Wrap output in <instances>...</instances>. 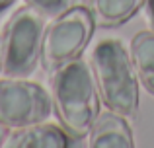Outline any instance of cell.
Wrapping results in <instances>:
<instances>
[{
	"label": "cell",
	"mask_w": 154,
	"mask_h": 148,
	"mask_svg": "<svg viewBox=\"0 0 154 148\" xmlns=\"http://www.w3.org/2000/svg\"><path fill=\"white\" fill-rule=\"evenodd\" d=\"M51 99L60 127L78 140L88 137L100 115L102 101L92 65L78 57L55 70Z\"/></svg>",
	"instance_id": "6da1fadb"
},
{
	"label": "cell",
	"mask_w": 154,
	"mask_h": 148,
	"mask_svg": "<svg viewBox=\"0 0 154 148\" xmlns=\"http://www.w3.org/2000/svg\"><path fill=\"white\" fill-rule=\"evenodd\" d=\"M92 70L102 103L113 113L131 119L139 111V76L131 53L119 39H102L92 51Z\"/></svg>",
	"instance_id": "7a4b0ae2"
},
{
	"label": "cell",
	"mask_w": 154,
	"mask_h": 148,
	"mask_svg": "<svg viewBox=\"0 0 154 148\" xmlns=\"http://www.w3.org/2000/svg\"><path fill=\"white\" fill-rule=\"evenodd\" d=\"M45 16L35 8L22 6L12 14L4 27V74L6 76H29L41 61Z\"/></svg>",
	"instance_id": "3957f363"
},
{
	"label": "cell",
	"mask_w": 154,
	"mask_h": 148,
	"mask_svg": "<svg viewBox=\"0 0 154 148\" xmlns=\"http://www.w3.org/2000/svg\"><path fill=\"white\" fill-rule=\"evenodd\" d=\"M94 20L88 8H68L49 23L43 35L41 66L53 74L66 62L78 59L94 35Z\"/></svg>",
	"instance_id": "277c9868"
},
{
	"label": "cell",
	"mask_w": 154,
	"mask_h": 148,
	"mask_svg": "<svg viewBox=\"0 0 154 148\" xmlns=\"http://www.w3.org/2000/svg\"><path fill=\"white\" fill-rule=\"evenodd\" d=\"M53 111L51 94L43 86L18 76L0 80V123L8 129H23L47 121Z\"/></svg>",
	"instance_id": "5b68a950"
},
{
	"label": "cell",
	"mask_w": 154,
	"mask_h": 148,
	"mask_svg": "<svg viewBox=\"0 0 154 148\" xmlns=\"http://www.w3.org/2000/svg\"><path fill=\"white\" fill-rule=\"evenodd\" d=\"M74 144H78V138L68 134L63 127L45 121L16 129L6 142L8 148H66Z\"/></svg>",
	"instance_id": "8992f818"
},
{
	"label": "cell",
	"mask_w": 154,
	"mask_h": 148,
	"mask_svg": "<svg viewBox=\"0 0 154 148\" xmlns=\"http://www.w3.org/2000/svg\"><path fill=\"white\" fill-rule=\"evenodd\" d=\"M90 148H133V131L127 125V117L107 111L98 115L92 131L88 133Z\"/></svg>",
	"instance_id": "52a82bcc"
},
{
	"label": "cell",
	"mask_w": 154,
	"mask_h": 148,
	"mask_svg": "<svg viewBox=\"0 0 154 148\" xmlns=\"http://www.w3.org/2000/svg\"><path fill=\"white\" fill-rule=\"evenodd\" d=\"M144 0H88V10L96 26L117 27L129 22L140 8Z\"/></svg>",
	"instance_id": "ba28073f"
},
{
	"label": "cell",
	"mask_w": 154,
	"mask_h": 148,
	"mask_svg": "<svg viewBox=\"0 0 154 148\" xmlns=\"http://www.w3.org/2000/svg\"><path fill=\"white\" fill-rule=\"evenodd\" d=\"M131 59L139 82L154 95V31H140L133 37Z\"/></svg>",
	"instance_id": "9c48e42d"
},
{
	"label": "cell",
	"mask_w": 154,
	"mask_h": 148,
	"mask_svg": "<svg viewBox=\"0 0 154 148\" xmlns=\"http://www.w3.org/2000/svg\"><path fill=\"white\" fill-rule=\"evenodd\" d=\"M26 2L37 12H41L45 18H57L68 8H72L74 0H26Z\"/></svg>",
	"instance_id": "30bf717a"
},
{
	"label": "cell",
	"mask_w": 154,
	"mask_h": 148,
	"mask_svg": "<svg viewBox=\"0 0 154 148\" xmlns=\"http://www.w3.org/2000/svg\"><path fill=\"white\" fill-rule=\"evenodd\" d=\"M144 18L150 31H154V0H144Z\"/></svg>",
	"instance_id": "8fae6325"
},
{
	"label": "cell",
	"mask_w": 154,
	"mask_h": 148,
	"mask_svg": "<svg viewBox=\"0 0 154 148\" xmlns=\"http://www.w3.org/2000/svg\"><path fill=\"white\" fill-rule=\"evenodd\" d=\"M8 138H10V133H8V127H4L0 123V146H6Z\"/></svg>",
	"instance_id": "7c38bea8"
},
{
	"label": "cell",
	"mask_w": 154,
	"mask_h": 148,
	"mask_svg": "<svg viewBox=\"0 0 154 148\" xmlns=\"http://www.w3.org/2000/svg\"><path fill=\"white\" fill-rule=\"evenodd\" d=\"M16 4V0H0V14L2 12H6L8 8H12Z\"/></svg>",
	"instance_id": "4fadbf2b"
},
{
	"label": "cell",
	"mask_w": 154,
	"mask_h": 148,
	"mask_svg": "<svg viewBox=\"0 0 154 148\" xmlns=\"http://www.w3.org/2000/svg\"><path fill=\"white\" fill-rule=\"evenodd\" d=\"M0 72H4V37L0 35Z\"/></svg>",
	"instance_id": "5bb4252c"
}]
</instances>
